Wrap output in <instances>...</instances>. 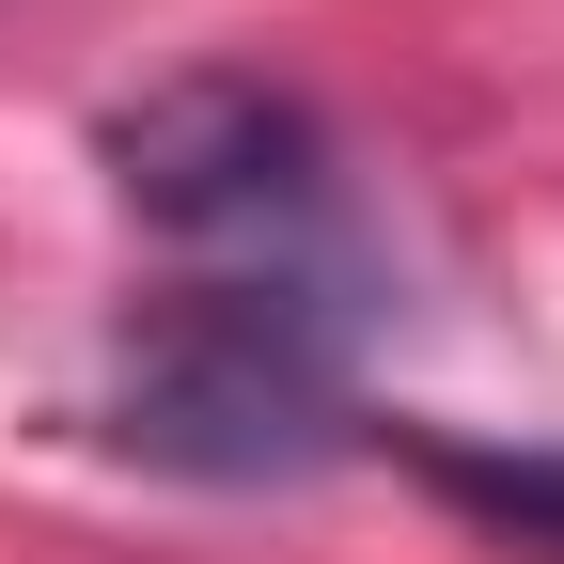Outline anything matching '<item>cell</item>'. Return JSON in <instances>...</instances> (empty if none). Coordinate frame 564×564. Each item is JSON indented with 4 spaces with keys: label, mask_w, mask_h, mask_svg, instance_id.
<instances>
[{
    "label": "cell",
    "mask_w": 564,
    "mask_h": 564,
    "mask_svg": "<svg viewBox=\"0 0 564 564\" xmlns=\"http://www.w3.org/2000/svg\"><path fill=\"white\" fill-rule=\"evenodd\" d=\"M95 440L173 470V486H299L361 440L329 361V299L282 267H204L173 299H141L110 377H95Z\"/></svg>",
    "instance_id": "1"
},
{
    "label": "cell",
    "mask_w": 564,
    "mask_h": 564,
    "mask_svg": "<svg viewBox=\"0 0 564 564\" xmlns=\"http://www.w3.org/2000/svg\"><path fill=\"white\" fill-rule=\"evenodd\" d=\"M95 158L126 188V220L173 236V251H282V236L329 220V126L282 79H251V63H204V79L126 95L95 126Z\"/></svg>",
    "instance_id": "2"
},
{
    "label": "cell",
    "mask_w": 564,
    "mask_h": 564,
    "mask_svg": "<svg viewBox=\"0 0 564 564\" xmlns=\"http://www.w3.org/2000/svg\"><path fill=\"white\" fill-rule=\"evenodd\" d=\"M408 470L440 486L455 518H486L502 549H549V564H564V455H486V440H408Z\"/></svg>",
    "instance_id": "3"
}]
</instances>
